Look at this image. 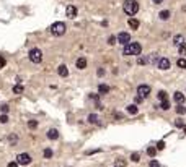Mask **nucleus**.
Instances as JSON below:
<instances>
[{
	"label": "nucleus",
	"mask_w": 186,
	"mask_h": 167,
	"mask_svg": "<svg viewBox=\"0 0 186 167\" xmlns=\"http://www.w3.org/2000/svg\"><path fill=\"white\" fill-rule=\"evenodd\" d=\"M178 47H180V54L184 57V55H186V42H181V44L178 46Z\"/></svg>",
	"instance_id": "nucleus-25"
},
{
	"label": "nucleus",
	"mask_w": 186,
	"mask_h": 167,
	"mask_svg": "<svg viewBox=\"0 0 186 167\" xmlns=\"http://www.w3.org/2000/svg\"><path fill=\"white\" fill-rule=\"evenodd\" d=\"M173 99L176 101L178 104H183V102H184V94H183V93H180V91H176V93L173 94Z\"/></svg>",
	"instance_id": "nucleus-13"
},
{
	"label": "nucleus",
	"mask_w": 186,
	"mask_h": 167,
	"mask_svg": "<svg viewBox=\"0 0 186 167\" xmlns=\"http://www.w3.org/2000/svg\"><path fill=\"white\" fill-rule=\"evenodd\" d=\"M116 41H118L116 36H110V38H108V44L110 46H114V44H116Z\"/></svg>",
	"instance_id": "nucleus-28"
},
{
	"label": "nucleus",
	"mask_w": 186,
	"mask_h": 167,
	"mask_svg": "<svg viewBox=\"0 0 186 167\" xmlns=\"http://www.w3.org/2000/svg\"><path fill=\"white\" fill-rule=\"evenodd\" d=\"M183 41H184V38H183V36H181V34H176L175 38H173V44H175V46H180Z\"/></svg>",
	"instance_id": "nucleus-19"
},
{
	"label": "nucleus",
	"mask_w": 186,
	"mask_h": 167,
	"mask_svg": "<svg viewBox=\"0 0 186 167\" xmlns=\"http://www.w3.org/2000/svg\"><path fill=\"white\" fill-rule=\"evenodd\" d=\"M17 162L18 165H28V164H31V156L28 152H21V154L17 156Z\"/></svg>",
	"instance_id": "nucleus-5"
},
{
	"label": "nucleus",
	"mask_w": 186,
	"mask_h": 167,
	"mask_svg": "<svg viewBox=\"0 0 186 167\" xmlns=\"http://www.w3.org/2000/svg\"><path fill=\"white\" fill-rule=\"evenodd\" d=\"M123 10L126 15H135V13L139 11V3H137V0H124V3H123Z\"/></svg>",
	"instance_id": "nucleus-1"
},
{
	"label": "nucleus",
	"mask_w": 186,
	"mask_h": 167,
	"mask_svg": "<svg viewBox=\"0 0 186 167\" xmlns=\"http://www.w3.org/2000/svg\"><path fill=\"white\" fill-rule=\"evenodd\" d=\"M42 156H44L46 159H51V157H52V149H51V148H46L44 152H42Z\"/></svg>",
	"instance_id": "nucleus-22"
},
{
	"label": "nucleus",
	"mask_w": 186,
	"mask_h": 167,
	"mask_svg": "<svg viewBox=\"0 0 186 167\" xmlns=\"http://www.w3.org/2000/svg\"><path fill=\"white\" fill-rule=\"evenodd\" d=\"M0 122H2V123H7V122H8V115H7V114H2V115H0Z\"/></svg>",
	"instance_id": "nucleus-32"
},
{
	"label": "nucleus",
	"mask_w": 186,
	"mask_h": 167,
	"mask_svg": "<svg viewBox=\"0 0 186 167\" xmlns=\"http://www.w3.org/2000/svg\"><path fill=\"white\" fill-rule=\"evenodd\" d=\"M127 25L131 26V29H139V26H140L139 20H135V18H129V21H127Z\"/></svg>",
	"instance_id": "nucleus-12"
},
{
	"label": "nucleus",
	"mask_w": 186,
	"mask_h": 167,
	"mask_svg": "<svg viewBox=\"0 0 186 167\" xmlns=\"http://www.w3.org/2000/svg\"><path fill=\"white\" fill-rule=\"evenodd\" d=\"M150 167H160V164L157 161H150Z\"/></svg>",
	"instance_id": "nucleus-39"
},
{
	"label": "nucleus",
	"mask_w": 186,
	"mask_h": 167,
	"mask_svg": "<svg viewBox=\"0 0 186 167\" xmlns=\"http://www.w3.org/2000/svg\"><path fill=\"white\" fill-rule=\"evenodd\" d=\"M66 15H67L70 20H74V18L77 16V8H75L74 5H69L67 8H66Z\"/></svg>",
	"instance_id": "nucleus-9"
},
{
	"label": "nucleus",
	"mask_w": 186,
	"mask_h": 167,
	"mask_svg": "<svg viewBox=\"0 0 186 167\" xmlns=\"http://www.w3.org/2000/svg\"><path fill=\"white\" fill-rule=\"evenodd\" d=\"M170 16H171V13H170V10H162V11L159 13V18H160V20H163V21H167V20H170Z\"/></svg>",
	"instance_id": "nucleus-15"
},
{
	"label": "nucleus",
	"mask_w": 186,
	"mask_h": 167,
	"mask_svg": "<svg viewBox=\"0 0 186 167\" xmlns=\"http://www.w3.org/2000/svg\"><path fill=\"white\" fill-rule=\"evenodd\" d=\"M98 93L101 94V96H103V94H108L110 93V86L108 84H100L98 86Z\"/></svg>",
	"instance_id": "nucleus-16"
},
{
	"label": "nucleus",
	"mask_w": 186,
	"mask_h": 167,
	"mask_svg": "<svg viewBox=\"0 0 186 167\" xmlns=\"http://www.w3.org/2000/svg\"><path fill=\"white\" fill-rule=\"evenodd\" d=\"M150 63H157V55L155 54H150Z\"/></svg>",
	"instance_id": "nucleus-35"
},
{
	"label": "nucleus",
	"mask_w": 186,
	"mask_h": 167,
	"mask_svg": "<svg viewBox=\"0 0 186 167\" xmlns=\"http://www.w3.org/2000/svg\"><path fill=\"white\" fill-rule=\"evenodd\" d=\"M57 73H59L62 78H66L69 75V68L66 67V65H59V68H57Z\"/></svg>",
	"instance_id": "nucleus-11"
},
{
	"label": "nucleus",
	"mask_w": 186,
	"mask_h": 167,
	"mask_svg": "<svg viewBox=\"0 0 186 167\" xmlns=\"http://www.w3.org/2000/svg\"><path fill=\"white\" fill-rule=\"evenodd\" d=\"M75 65H77L78 70H85L87 68V59H85V57H80V59H77Z\"/></svg>",
	"instance_id": "nucleus-10"
},
{
	"label": "nucleus",
	"mask_w": 186,
	"mask_h": 167,
	"mask_svg": "<svg viewBox=\"0 0 186 167\" xmlns=\"http://www.w3.org/2000/svg\"><path fill=\"white\" fill-rule=\"evenodd\" d=\"M5 63H7V62H5V59H3L2 55H0V70H2V68L5 67Z\"/></svg>",
	"instance_id": "nucleus-36"
},
{
	"label": "nucleus",
	"mask_w": 186,
	"mask_h": 167,
	"mask_svg": "<svg viewBox=\"0 0 186 167\" xmlns=\"http://www.w3.org/2000/svg\"><path fill=\"white\" fill-rule=\"evenodd\" d=\"M140 52H142V46L139 42H129V44L124 46L123 50L124 55H140Z\"/></svg>",
	"instance_id": "nucleus-2"
},
{
	"label": "nucleus",
	"mask_w": 186,
	"mask_h": 167,
	"mask_svg": "<svg viewBox=\"0 0 186 167\" xmlns=\"http://www.w3.org/2000/svg\"><path fill=\"white\" fill-rule=\"evenodd\" d=\"M176 65H178V67H180V68H186V59H184V57H181V59H178V62H176Z\"/></svg>",
	"instance_id": "nucleus-21"
},
{
	"label": "nucleus",
	"mask_w": 186,
	"mask_h": 167,
	"mask_svg": "<svg viewBox=\"0 0 186 167\" xmlns=\"http://www.w3.org/2000/svg\"><path fill=\"white\" fill-rule=\"evenodd\" d=\"M175 125H176V127H180V128H181V127H183V122H181L180 119H178V120L175 122Z\"/></svg>",
	"instance_id": "nucleus-41"
},
{
	"label": "nucleus",
	"mask_w": 186,
	"mask_h": 167,
	"mask_svg": "<svg viewBox=\"0 0 186 167\" xmlns=\"http://www.w3.org/2000/svg\"><path fill=\"white\" fill-rule=\"evenodd\" d=\"M25 91V88H23V84H17V86H13V93H15V94H21V93H23Z\"/></svg>",
	"instance_id": "nucleus-20"
},
{
	"label": "nucleus",
	"mask_w": 186,
	"mask_h": 167,
	"mask_svg": "<svg viewBox=\"0 0 186 167\" xmlns=\"http://www.w3.org/2000/svg\"><path fill=\"white\" fill-rule=\"evenodd\" d=\"M66 29H67V26L62 23V21H56V23L51 25V34L52 36H62V34H66Z\"/></svg>",
	"instance_id": "nucleus-3"
},
{
	"label": "nucleus",
	"mask_w": 186,
	"mask_h": 167,
	"mask_svg": "<svg viewBox=\"0 0 186 167\" xmlns=\"http://www.w3.org/2000/svg\"><path fill=\"white\" fill-rule=\"evenodd\" d=\"M103 75H105V70L100 68V70H98V76H103Z\"/></svg>",
	"instance_id": "nucleus-42"
},
{
	"label": "nucleus",
	"mask_w": 186,
	"mask_h": 167,
	"mask_svg": "<svg viewBox=\"0 0 186 167\" xmlns=\"http://www.w3.org/2000/svg\"><path fill=\"white\" fill-rule=\"evenodd\" d=\"M147 154H149L150 157H154V156L157 154V148H155V146H150V148L147 149Z\"/></svg>",
	"instance_id": "nucleus-24"
},
{
	"label": "nucleus",
	"mask_w": 186,
	"mask_h": 167,
	"mask_svg": "<svg viewBox=\"0 0 186 167\" xmlns=\"http://www.w3.org/2000/svg\"><path fill=\"white\" fill-rule=\"evenodd\" d=\"M127 112H129L131 115H135L139 112V109H137V106L135 104H131V106H127Z\"/></svg>",
	"instance_id": "nucleus-18"
},
{
	"label": "nucleus",
	"mask_w": 186,
	"mask_h": 167,
	"mask_svg": "<svg viewBox=\"0 0 186 167\" xmlns=\"http://www.w3.org/2000/svg\"><path fill=\"white\" fill-rule=\"evenodd\" d=\"M88 123H95V125H100L98 115H96V114H90V115H88Z\"/></svg>",
	"instance_id": "nucleus-17"
},
{
	"label": "nucleus",
	"mask_w": 186,
	"mask_h": 167,
	"mask_svg": "<svg viewBox=\"0 0 186 167\" xmlns=\"http://www.w3.org/2000/svg\"><path fill=\"white\" fill-rule=\"evenodd\" d=\"M116 167H126V162L123 161V159H118V161H116Z\"/></svg>",
	"instance_id": "nucleus-33"
},
{
	"label": "nucleus",
	"mask_w": 186,
	"mask_h": 167,
	"mask_svg": "<svg viewBox=\"0 0 186 167\" xmlns=\"http://www.w3.org/2000/svg\"><path fill=\"white\" fill-rule=\"evenodd\" d=\"M170 65H171L170 59H167V57H162V59L159 60V63H157V67H159L160 70H168Z\"/></svg>",
	"instance_id": "nucleus-8"
},
{
	"label": "nucleus",
	"mask_w": 186,
	"mask_h": 167,
	"mask_svg": "<svg viewBox=\"0 0 186 167\" xmlns=\"http://www.w3.org/2000/svg\"><path fill=\"white\" fill-rule=\"evenodd\" d=\"M28 57H30V60H31L33 63H41V60H42V52H41V49L33 47V49L30 50V54H28Z\"/></svg>",
	"instance_id": "nucleus-4"
},
{
	"label": "nucleus",
	"mask_w": 186,
	"mask_h": 167,
	"mask_svg": "<svg viewBox=\"0 0 186 167\" xmlns=\"http://www.w3.org/2000/svg\"><path fill=\"white\" fill-rule=\"evenodd\" d=\"M131 161L132 162H139L140 161V154H139V152H132V154H131Z\"/></svg>",
	"instance_id": "nucleus-23"
},
{
	"label": "nucleus",
	"mask_w": 186,
	"mask_h": 167,
	"mask_svg": "<svg viewBox=\"0 0 186 167\" xmlns=\"http://www.w3.org/2000/svg\"><path fill=\"white\" fill-rule=\"evenodd\" d=\"M165 148V141H159L157 143V149H163Z\"/></svg>",
	"instance_id": "nucleus-34"
},
{
	"label": "nucleus",
	"mask_w": 186,
	"mask_h": 167,
	"mask_svg": "<svg viewBox=\"0 0 186 167\" xmlns=\"http://www.w3.org/2000/svg\"><path fill=\"white\" fill-rule=\"evenodd\" d=\"M28 127H30L31 130H34V128L38 127V122L36 120H30V122H28Z\"/></svg>",
	"instance_id": "nucleus-29"
},
{
	"label": "nucleus",
	"mask_w": 186,
	"mask_h": 167,
	"mask_svg": "<svg viewBox=\"0 0 186 167\" xmlns=\"http://www.w3.org/2000/svg\"><path fill=\"white\" fill-rule=\"evenodd\" d=\"M137 94H139V97L142 99H145L150 96V86L149 84H139L137 86Z\"/></svg>",
	"instance_id": "nucleus-6"
},
{
	"label": "nucleus",
	"mask_w": 186,
	"mask_h": 167,
	"mask_svg": "<svg viewBox=\"0 0 186 167\" xmlns=\"http://www.w3.org/2000/svg\"><path fill=\"white\" fill-rule=\"evenodd\" d=\"M184 112H186V109H184V106H183V104L176 107V114H178V115H184Z\"/></svg>",
	"instance_id": "nucleus-26"
},
{
	"label": "nucleus",
	"mask_w": 186,
	"mask_h": 167,
	"mask_svg": "<svg viewBox=\"0 0 186 167\" xmlns=\"http://www.w3.org/2000/svg\"><path fill=\"white\" fill-rule=\"evenodd\" d=\"M160 107L163 109V111H168V109H170V102H168V101H162Z\"/></svg>",
	"instance_id": "nucleus-27"
},
{
	"label": "nucleus",
	"mask_w": 186,
	"mask_h": 167,
	"mask_svg": "<svg viewBox=\"0 0 186 167\" xmlns=\"http://www.w3.org/2000/svg\"><path fill=\"white\" fill-rule=\"evenodd\" d=\"M47 138H49V140H57V138H59V132H57L56 128H51L47 132Z\"/></svg>",
	"instance_id": "nucleus-14"
},
{
	"label": "nucleus",
	"mask_w": 186,
	"mask_h": 167,
	"mask_svg": "<svg viewBox=\"0 0 186 167\" xmlns=\"http://www.w3.org/2000/svg\"><path fill=\"white\" fill-rule=\"evenodd\" d=\"M162 2H163V0H154V3H155V5H160Z\"/></svg>",
	"instance_id": "nucleus-43"
},
{
	"label": "nucleus",
	"mask_w": 186,
	"mask_h": 167,
	"mask_svg": "<svg viewBox=\"0 0 186 167\" xmlns=\"http://www.w3.org/2000/svg\"><path fill=\"white\" fill-rule=\"evenodd\" d=\"M137 63H139V65H145V63H147V59H142V57H139Z\"/></svg>",
	"instance_id": "nucleus-37"
},
{
	"label": "nucleus",
	"mask_w": 186,
	"mask_h": 167,
	"mask_svg": "<svg viewBox=\"0 0 186 167\" xmlns=\"http://www.w3.org/2000/svg\"><path fill=\"white\" fill-rule=\"evenodd\" d=\"M8 141L15 144V143L18 141V136H17V135H10V136H8Z\"/></svg>",
	"instance_id": "nucleus-30"
},
{
	"label": "nucleus",
	"mask_w": 186,
	"mask_h": 167,
	"mask_svg": "<svg viewBox=\"0 0 186 167\" xmlns=\"http://www.w3.org/2000/svg\"><path fill=\"white\" fill-rule=\"evenodd\" d=\"M118 42H119V44H123V46H126V44H129V42H131V34L129 33H119L118 34Z\"/></svg>",
	"instance_id": "nucleus-7"
},
{
	"label": "nucleus",
	"mask_w": 186,
	"mask_h": 167,
	"mask_svg": "<svg viewBox=\"0 0 186 167\" xmlns=\"http://www.w3.org/2000/svg\"><path fill=\"white\" fill-rule=\"evenodd\" d=\"M2 112H3V114L8 112V106H7V104H3V106H2Z\"/></svg>",
	"instance_id": "nucleus-40"
},
{
	"label": "nucleus",
	"mask_w": 186,
	"mask_h": 167,
	"mask_svg": "<svg viewBox=\"0 0 186 167\" xmlns=\"http://www.w3.org/2000/svg\"><path fill=\"white\" fill-rule=\"evenodd\" d=\"M7 167H18V162L17 161H12V162H8V165Z\"/></svg>",
	"instance_id": "nucleus-38"
},
{
	"label": "nucleus",
	"mask_w": 186,
	"mask_h": 167,
	"mask_svg": "<svg viewBox=\"0 0 186 167\" xmlns=\"http://www.w3.org/2000/svg\"><path fill=\"white\" fill-rule=\"evenodd\" d=\"M181 128H183V132H184V133H186V125H183V127H181Z\"/></svg>",
	"instance_id": "nucleus-44"
},
{
	"label": "nucleus",
	"mask_w": 186,
	"mask_h": 167,
	"mask_svg": "<svg viewBox=\"0 0 186 167\" xmlns=\"http://www.w3.org/2000/svg\"><path fill=\"white\" fill-rule=\"evenodd\" d=\"M159 99H160V101H167V93H165V91H160V93H159Z\"/></svg>",
	"instance_id": "nucleus-31"
}]
</instances>
